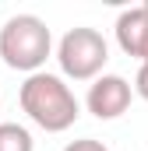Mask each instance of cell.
<instances>
[{
    "label": "cell",
    "mask_w": 148,
    "mask_h": 151,
    "mask_svg": "<svg viewBox=\"0 0 148 151\" xmlns=\"http://www.w3.org/2000/svg\"><path fill=\"white\" fill-rule=\"evenodd\" d=\"M18 102H21V109L28 113V119H32L36 127H42L46 134H64V130H71L78 113H81L71 84H67L64 77H57V74H46V70L25 77L21 91H18Z\"/></svg>",
    "instance_id": "cell-1"
},
{
    "label": "cell",
    "mask_w": 148,
    "mask_h": 151,
    "mask_svg": "<svg viewBox=\"0 0 148 151\" xmlns=\"http://www.w3.org/2000/svg\"><path fill=\"white\" fill-rule=\"evenodd\" d=\"M116 42L127 56L148 63V0L116 18Z\"/></svg>",
    "instance_id": "cell-5"
},
{
    "label": "cell",
    "mask_w": 148,
    "mask_h": 151,
    "mask_svg": "<svg viewBox=\"0 0 148 151\" xmlns=\"http://www.w3.org/2000/svg\"><path fill=\"white\" fill-rule=\"evenodd\" d=\"M131 84L120 74H102L88 84V95H85V106L95 119H116L131 109Z\"/></svg>",
    "instance_id": "cell-4"
},
{
    "label": "cell",
    "mask_w": 148,
    "mask_h": 151,
    "mask_svg": "<svg viewBox=\"0 0 148 151\" xmlns=\"http://www.w3.org/2000/svg\"><path fill=\"white\" fill-rule=\"evenodd\" d=\"M110 60V46L99 28H88V25H78L71 32H64L60 46H57V63L64 77L71 81H95L102 77V67Z\"/></svg>",
    "instance_id": "cell-3"
},
{
    "label": "cell",
    "mask_w": 148,
    "mask_h": 151,
    "mask_svg": "<svg viewBox=\"0 0 148 151\" xmlns=\"http://www.w3.org/2000/svg\"><path fill=\"white\" fill-rule=\"evenodd\" d=\"M0 151H36V141L21 123H0Z\"/></svg>",
    "instance_id": "cell-6"
},
{
    "label": "cell",
    "mask_w": 148,
    "mask_h": 151,
    "mask_svg": "<svg viewBox=\"0 0 148 151\" xmlns=\"http://www.w3.org/2000/svg\"><path fill=\"white\" fill-rule=\"evenodd\" d=\"M64 151H110L102 141H95V137H81V141H71Z\"/></svg>",
    "instance_id": "cell-7"
},
{
    "label": "cell",
    "mask_w": 148,
    "mask_h": 151,
    "mask_svg": "<svg viewBox=\"0 0 148 151\" xmlns=\"http://www.w3.org/2000/svg\"><path fill=\"white\" fill-rule=\"evenodd\" d=\"M49 53H53V35H49L42 18L14 14V18L4 21V28H0V56H4V63L11 70L39 74Z\"/></svg>",
    "instance_id": "cell-2"
},
{
    "label": "cell",
    "mask_w": 148,
    "mask_h": 151,
    "mask_svg": "<svg viewBox=\"0 0 148 151\" xmlns=\"http://www.w3.org/2000/svg\"><path fill=\"white\" fill-rule=\"evenodd\" d=\"M134 91H138V95H141V99L148 102V63H141V67H138V77H134Z\"/></svg>",
    "instance_id": "cell-8"
}]
</instances>
